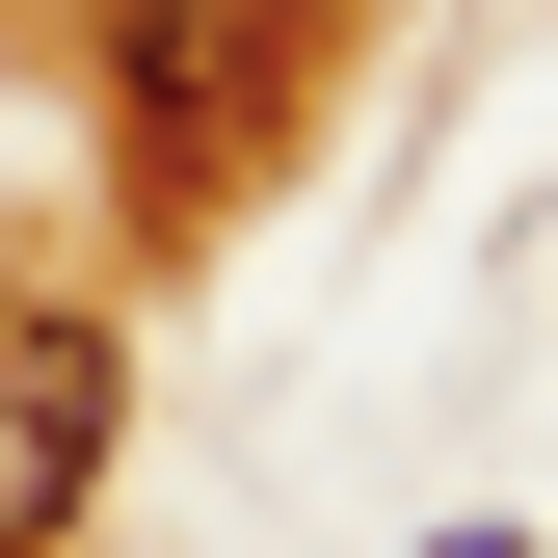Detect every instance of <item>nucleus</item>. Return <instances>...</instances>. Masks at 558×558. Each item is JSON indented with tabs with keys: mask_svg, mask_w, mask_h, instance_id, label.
Listing matches in <instances>:
<instances>
[{
	"mask_svg": "<svg viewBox=\"0 0 558 558\" xmlns=\"http://www.w3.org/2000/svg\"><path fill=\"white\" fill-rule=\"evenodd\" d=\"M81 27H107V107H133L160 186H240L319 81V0H81Z\"/></svg>",
	"mask_w": 558,
	"mask_h": 558,
	"instance_id": "nucleus-1",
	"label": "nucleus"
},
{
	"mask_svg": "<svg viewBox=\"0 0 558 558\" xmlns=\"http://www.w3.org/2000/svg\"><path fill=\"white\" fill-rule=\"evenodd\" d=\"M107 426H133V345H107L81 293H0V558H81Z\"/></svg>",
	"mask_w": 558,
	"mask_h": 558,
	"instance_id": "nucleus-2",
	"label": "nucleus"
},
{
	"mask_svg": "<svg viewBox=\"0 0 558 558\" xmlns=\"http://www.w3.org/2000/svg\"><path fill=\"white\" fill-rule=\"evenodd\" d=\"M426 558H532V532H426Z\"/></svg>",
	"mask_w": 558,
	"mask_h": 558,
	"instance_id": "nucleus-3",
	"label": "nucleus"
}]
</instances>
